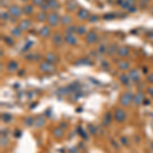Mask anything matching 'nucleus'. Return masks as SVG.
Instances as JSON below:
<instances>
[{"instance_id":"11","label":"nucleus","mask_w":153,"mask_h":153,"mask_svg":"<svg viewBox=\"0 0 153 153\" xmlns=\"http://www.w3.org/2000/svg\"><path fill=\"white\" fill-rule=\"evenodd\" d=\"M65 41H67L69 44H71V45H75L76 43V38L74 35L70 34V35H68V36L65 37Z\"/></svg>"},{"instance_id":"39","label":"nucleus","mask_w":153,"mask_h":153,"mask_svg":"<svg viewBox=\"0 0 153 153\" xmlns=\"http://www.w3.org/2000/svg\"><path fill=\"white\" fill-rule=\"evenodd\" d=\"M152 12H153V8H152Z\"/></svg>"},{"instance_id":"15","label":"nucleus","mask_w":153,"mask_h":153,"mask_svg":"<svg viewBox=\"0 0 153 153\" xmlns=\"http://www.w3.org/2000/svg\"><path fill=\"white\" fill-rule=\"evenodd\" d=\"M34 123H35V119L32 116H28V117L25 118V125H26V127H31V126L34 125Z\"/></svg>"},{"instance_id":"5","label":"nucleus","mask_w":153,"mask_h":153,"mask_svg":"<svg viewBox=\"0 0 153 153\" xmlns=\"http://www.w3.org/2000/svg\"><path fill=\"white\" fill-rule=\"evenodd\" d=\"M48 20H49V24L51 26H55L57 23H58V15L53 12V13H50L49 16H48Z\"/></svg>"},{"instance_id":"22","label":"nucleus","mask_w":153,"mask_h":153,"mask_svg":"<svg viewBox=\"0 0 153 153\" xmlns=\"http://www.w3.org/2000/svg\"><path fill=\"white\" fill-rule=\"evenodd\" d=\"M11 119H12V116H11L10 114H8V113H4V114H2V121H4L5 123L10 122Z\"/></svg>"},{"instance_id":"13","label":"nucleus","mask_w":153,"mask_h":153,"mask_svg":"<svg viewBox=\"0 0 153 153\" xmlns=\"http://www.w3.org/2000/svg\"><path fill=\"white\" fill-rule=\"evenodd\" d=\"M110 122H111V114L109 112H107L105 114L104 118H103V125H104V127H107L110 124Z\"/></svg>"},{"instance_id":"18","label":"nucleus","mask_w":153,"mask_h":153,"mask_svg":"<svg viewBox=\"0 0 153 153\" xmlns=\"http://www.w3.org/2000/svg\"><path fill=\"white\" fill-rule=\"evenodd\" d=\"M129 79H130V76L125 75V74L121 75V76H119V80H121V82H122L124 85H129Z\"/></svg>"},{"instance_id":"4","label":"nucleus","mask_w":153,"mask_h":153,"mask_svg":"<svg viewBox=\"0 0 153 153\" xmlns=\"http://www.w3.org/2000/svg\"><path fill=\"white\" fill-rule=\"evenodd\" d=\"M117 3L125 9H130L134 4V0H117Z\"/></svg>"},{"instance_id":"35","label":"nucleus","mask_w":153,"mask_h":153,"mask_svg":"<svg viewBox=\"0 0 153 153\" xmlns=\"http://www.w3.org/2000/svg\"><path fill=\"white\" fill-rule=\"evenodd\" d=\"M89 129H90V131H91V133H92V134H94V133H95V129H93V127H92V126H89Z\"/></svg>"},{"instance_id":"29","label":"nucleus","mask_w":153,"mask_h":153,"mask_svg":"<svg viewBox=\"0 0 153 153\" xmlns=\"http://www.w3.org/2000/svg\"><path fill=\"white\" fill-rule=\"evenodd\" d=\"M76 32H78L79 34H83V33L85 32V29H84V27H80V28H78V29H76Z\"/></svg>"},{"instance_id":"20","label":"nucleus","mask_w":153,"mask_h":153,"mask_svg":"<svg viewBox=\"0 0 153 153\" xmlns=\"http://www.w3.org/2000/svg\"><path fill=\"white\" fill-rule=\"evenodd\" d=\"M46 59H47V61L48 62H53V61H55L56 60V56L53 54V53H48L47 55H46Z\"/></svg>"},{"instance_id":"1","label":"nucleus","mask_w":153,"mask_h":153,"mask_svg":"<svg viewBox=\"0 0 153 153\" xmlns=\"http://www.w3.org/2000/svg\"><path fill=\"white\" fill-rule=\"evenodd\" d=\"M134 101V95L131 92H126L121 96L119 102L123 106H129Z\"/></svg>"},{"instance_id":"2","label":"nucleus","mask_w":153,"mask_h":153,"mask_svg":"<svg viewBox=\"0 0 153 153\" xmlns=\"http://www.w3.org/2000/svg\"><path fill=\"white\" fill-rule=\"evenodd\" d=\"M114 118H115V121L118 122V123H123V122H125L126 118H127L126 112H125L122 108H117V109H115V111H114Z\"/></svg>"},{"instance_id":"27","label":"nucleus","mask_w":153,"mask_h":153,"mask_svg":"<svg viewBox=\"0 0 153 153\" xmlns=\"http://www.w3.org/2000/svg\"><path fill=\"white\" fill-rule=\"evenodd\" d=\"M48 5H49L50 7H56V6H57V4H56V1H55V0H49Z\"/></svg>"},{"instance_id":"25","label":"nucleus","mask_w":153,"mask_h":153,"mask_svg":"<svg viewBox=\"0 0 153 153\" xmlns=\"http://www.w3.org/2000/svg\"><path fill=\"white\" fill-rule=\"evenodd\" d=\"M11 33H12L14 36L18 37V36L20 35V33H21V31H20V28H15V29H13V30L11 31Z\"/></svg>"},{"instance_id":"10","label":"nucleus","mask_w":153,"mask_h":153,"mask_svg":"<svg viewBox=\"0 0 153 153\" xmlns=\"http://www.w3.org/2000/svg\"><path fill=\"white\" fill-rule=\"evenodd\" d=\"M7 69H8V72H15L17 69H18V65H17V63L15 62V61H10L9 63H8V65H7Z\"/></svg>"},{"instance_id":"17","label":"nucleus","mask_w":153,"mask_h":153,"mask_svg":"<svg viewBox=\"0 0 153 153\" xmlns=\"http://www.w3.org/2000/svg\"><path fill=\"white\" fill-rule=\"evenodd\" d=\"M49 33H50V30H49L48 27H43L42 30L40 31V35H41L42 37H47V36L49 35Z\"/></svg>"},{"instance_id":"19","label":"nucleus","mask_w":153,"mask_h":153,"mask_svg":"<svg viewBox=\"0 0 153 153\" xmlns=\"http://www.w3.org/2000/svg\"><path fill=\"white\" fill-rule=\"evenodd\" d=\"M30 26H31V23H30L29 20L25 19V20H23V21L20 23V25H19V28H21V29H24V30H27V29H28Z\"/></svg>"},{"instance_id":"36","label":"nucleus","mask_w":153,"mask_h":153,"mask_svg":"<svg viewBox=\"0 0 153 153\" xmlns=\"http://www.w3.org/2000/svg\"><path fill=\"white\" fill-rule=\"evenodd\" d=\"M20 134H21V132L16 131V132H15V137H19V136H20Z\"/></svg>"},{"instance_id":"23","label":"nucleus","mask_w":153,"mask_h":153,"mask_svg":"<svg viewBox=\"0 0 153 153\" xmlns=\"http://www.w3.org/2000/svg\"><path fill=\"white\" fill-rule=\"evenodd\" d=\"M53 41H54L55 44L58 45V44L61 42V36H59L58 34H55V35L53 36Z\"/></svg>"},{"instance_id":"38","label":"nucleus","mask_w":153,"mask_h":153,"mask_svg":"<svg viewBox=\"0 0 153 153\" xmlns=\"http://www.w3.org/2000/svg\"><path fill=\"white\" fill-rule=\"evenodd\" d=\"M23 1H27V0H23Z\"/></svg>"},{"instance_id":"31","label":"nucleus","mask_w":153,"mask_h":153,"mask_svg":"<svg viewBox=\"0 0 153 153\" xmlns=\"http://www.w3.org/2000/svg\"><path fill=\"white\" fill-rule=\"evenodd\" d=\"M34 4H38V5H41L43 3V0H33Z\"/></svg>"},{"instance_id":"40","label":"nucleus","mask_w":153,"mask_h":153,"mask_svg":"<svg viewBox=\"0 0 153 153\" xmlns=\"http://www.w3.org/2000/svg\"><path fill=\"white\" fill-rule=\"evenodd\" d=\"M152 147H153V143H152Z\"/></svg>"},{"instance_id":"30","label":"nucleus","mask_w":153,"mask_h":153,"mask_svg":"<svg viewBox=\"0 0 153 153\" xmlns=\"http://www.w3.org/2000/svg\"><path fill=\"white\" fill-rule=\"evenodd\" d=\"M147 92L149 95H151V97H153V87H149L147 88Z\"/></svg>"},{"instance_id":"28","label":"nucleus","mask_w":153,"mask_h":153,"mask_svg":"<svg viewBox=\"0 0 153 153\" xmlns=\"http://www.w3.org/2000/svg\"><path fill=\"white\" fill-rule=\"evenodd\" d=\"M121 142H122L123 145H127V144H128V139H127L126 137H122V138H121Z\"/></svg>"},{"instance_id":"8","label":"nucleus","mask_w":153,"mask_h":153,"mask_svg":"<svg viewBox=\"0 0 153 153\" xmlns=\"http://www.w3.org/2000/svg\"><path fill=\"white\" fill-rule=\"evenodd\" d=\"M9 12H10L12 15H14V16H18V15H20V13H21V9H20L18 6H16V5H12V6L9 8Z\"/></svg>"},{"instance_id":"9","label":"nucleus","mask_w":153,"mask_h":153,"mask_svg":"<svg viewBox=\"0 0 153 153\" xmlns=\"http://www.w3.org/2000/svg\"><path fill=\"white\" fill-rule=\"evenodd\" d=\"M97 40V35L94 32H90L88 33V35L86 36V41L88 43H94Z\"/></svg>"},{"instance_id":"24","label":"nucleus","mask_w":153,"mask_h":153,"mask_svg":"<svg viewBox=\"0 0 153 153\" xmlns=\"http://www.w3.org/2000/svg\"><path fill=\"white\" fill-rule=\"evenodd\" d=\"M118 67H119V69H121V70H127V69L129 68V62H127V61L121 62V63L118 64Z\"/></svg>"},{"instance_id":"37","label":"nucleus","mask_w":153,"mask_h":153,"mask_svg":"<svg viewBox=\"0 0 153 153\" xmlns=\"http://www.w3.org/2000/svg\"><path fill=\"white\" fill-rule=\"evenodd\" d=\"M61 127H62V128H67L68 126H67V124H65V123H62V124H60V128H61Z\"/></svg>"},{"instance_id":"7","label":"nucleus","mask_w":153,"mask_h":153,"mask_svg":"<svg viewBox=\"0 0 153 153\" xmlns=\"http://www.w3.org/2000/svg\"><path fill=\"white\" fill-rule=\"evenodd\" d=\"M129 76L134 82H138L140 80V75H139V73H138L137 70H131V72L129 74Z\"/></svg>"},{"instance_id":"6","label":"nucleus","mask_w":153,"mask_h":153,"mask_svg":"<svg viewBox=\"0 0 153 153\" xmlns=\"http://www.w3.org/2000/svg\"><path fill=\"white\" fill-rule=\"evenodd\" d=\"M143 100H144V95H143V93H141V92L137 93V94L134 96V103H135L136 105H140L141 103H143Z\"/></svg>"},{"instance_id":"12","label":"nucleus","mask_w":153,"mask_h":153,"mask_svg":"<svg viewBox=\"0 0 153 153\" xmlns=\"http://www.w3.org/2000/svg\"><path fill=\"white\" fill-rule=\"evenodd\" d=\"M44 124H45V119H44V117H42V116H38L37 119L35 121V125H36V127H38V128L43 127Z\"/></svg>"},{"instance_id":"33","label":"nucleus","mask_w":153,"mask_h":153,"mask_svg":"<svg viewBox=\"0 0 153 153\" xmlns=\"http://www.w3.org/2000/svg\"><path fill=\"white\" fill-rule=\"evenodd\" d=\"M63 19H64V20H62V23H68V21H70V20H71V18H70L69 16H64V17H63Z\"/></svg>"},{"instance_id":"14","label":"nucleus","mask_w":153,"mask_h":153,"mask_svg":"<svg viewBox=\"0 0 153 153\" xmlns=\"http://www.w3.org/2000/svg\"><path fill=\"white\" fill-rule=\"evenodd\" d=\"M53 135L56 138H61L63 136V131L61 130V128H56L53 130Z\"/></svg>"},{"instance_id":"3","label":"nucleus","mask_w":153,"mask_h":153,"mask_svg":"<svg viewBox=\"0 0 153 153\" xmlns=\"http://www.w3.org/2000/svg\"><path fill=\"white\" fill-rule=\"evenodd\" d=\"M40 70L43 71V72H45V73H52L54 71V67L50 62L45 61V62H43V63L40 64Z\"/></svg>"},{"instance_id":"34","label":"nucleus","mask_w":153,"mask_h":153,"mask_svg":"<svg viewBox=\"0 0 153 153\" xmlns=\"http://www.w3.org/2000/svg\"><path fill=\"white\" fill-rule=\"evenodd\" d=\"M148 82H149V83H153V75L148 76Z\"/></svg>"},{"instance_id":"26","label":"nucleus","mask_w":153,"mask_h":153,"mask_svg":"<svg viewBox=\"0 0 153 153\" xmlns=\"http://www.w3.org/2000/svg\"><path fill=\"white\" fill-rule=\"evenodd\" d=\"M32 9H33V8H32L31 5H26V6L24 7L25 13H27V14H28V13H31V12H32Z\"/></svg>"},{"instance_id":"16","label":"nucleus","mask_w":153,"mask_h":153,"mask_svg":"<svg viewBox=\"0 0 153 153\" xmlns=\"http://www.w3.org/2000/svg\"><path fill=\"white\" fill-rule=\"evenodd\" d=\"M117 53H118L119 56H126L129 53V49L127 47H122V48H119L117 50Z\"/></svg>"},{"instance_id":"21","label":"nucleus","mask_w":153,"mask_h":153,"mask_svg":"<svg viewBox=\"0 0 153 153\" xmlns=\"http://www.w3.org/2000/svg\"><path fill=\"white\" fill-rule=\"evenodd\" d=\"M79 17L82 18V19H85L87 16H88V11L87 10H80L79 13H78Z\"/></svg>"},{"instance_id":"32","label":"nucleus","mask_w":153,"mask_h":153,"mask_svg":"<svg viewBox=\"0 0 153 153\" xmlns=\"http://www.w3.org/2000/svg\"><path fill=\"white\" fill-rule=\"evenodd\" d=\"M39 18H40V20H44L45 19V13H40L39 14Z\"/></svg>"}]
</instances>
